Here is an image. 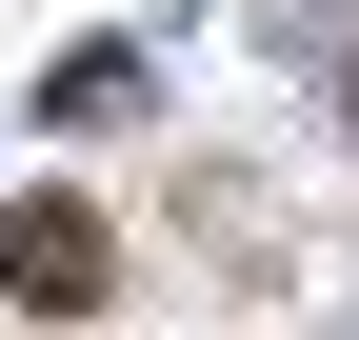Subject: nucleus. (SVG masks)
<instances>
[{"mask_svg": "<svg viewBox=\"0 0 359 340\" xmlns=\"http://www.w3.org/2000/svg\"><path fill=\"white\" fill-rule=\"evenodd\" d=\"M0 301L80 320V301H100V221H80V200H20V221H0Z\"/></svg>", "mask_w": 359, "mask_h": 340, "instance_id": "obj_1", "label": "nucleus"}]
</instances>
